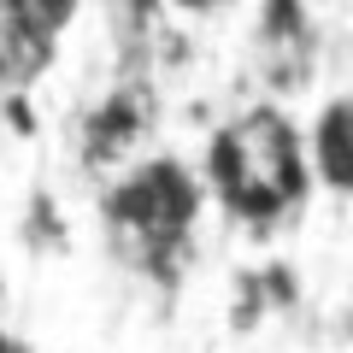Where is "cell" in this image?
Returning a JSON list of instances; mask_svg holds the SVG:
<instances>
[{"instance_id":"6da1fadb","label":"cell","mask_w":353,"mask_h":353,"mask_svg":"<svg viewBox=\"0 0 353 353\" xmlns=\"http://www.w3.org/2000/svg\"><path fill=\"white\" fill-rule=\"evenodd\" d=\"M206 206L201 176L189 171L183 159H141L106 189V230L136 253L141 265L176 259L183 241H189L194 218Z\"/></svg>"},{"instance_id":"7a4b0ae2","label":"cell","mask_w":353,"mask_h":353,"mask_svg":"<svg viewBox=\"0 0 353 353\" xmlns=\"http://www.w3.org/2000/svg\"><path fill=\"white\" fill-rule=\"evenodd\" d=\"M301 159H306L312 189L347 201V189H353V101H347V88H336L312 112V130L301 136Z\"/></svg>"},{"instance_id":"3957f363","label":"cell","mask_w":353,"mask_h":353,"mask_svg":"<svg viewBox=\"0 0 353 353\" xmlns=\"http://www.w3.org/2000/svg\"><path fill=\"white\" fill-rule=\"evenodd\" d=\"M0 353H36V347H24V341H18L12 330H0Z\"/></svg>"}]
</instances>
